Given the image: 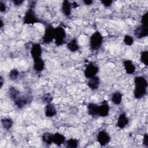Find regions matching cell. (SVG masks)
<instances>
[{
	"instance_id": "1",
	"label": "cell",
	"mask_w": 148,
	"mask_h": 148,
	"mask_svg": "<svg viewBox=\"0 0 148 148\" xmlns=\"http://www.w3.org/2000/svg\"><path fill=\"white\" fill-rule=\"evenodd\" d=\"M134 97L136 99H140L147 93V82L143 76H136L134 79Z\"/></svg>"
},
{
	"instance_id": "2",
	"label": "cell",
	"mask_w": 148,
	"mask_h": 148,
	"mask_svg": "<svg viewBox=\"0 0 148 148\" xmlns=\"http://www.w3.org/2000/svg\"><path fill=\"white\" fill-rule=\"evenodd\" d=\"M103 42V36L101 34L96 31L90 37V46L92 50H98L101 46Z\"/></svg>"
},
{
	"instance_id": "3",
	"label": "cell",
	"mask_w": 148,
	"mask_h": 148,
	"mask_svg": "<svg viewBox=\"0 0 148 148\" xmlns=\"http://www.w3.org/2000/svg\"><path fill=\"white\" fill-rule=\"evenodd\" d=\"M66 36V32L63 27L59 26L55 28L54 40L55 44L57 46L62 45L65 43Z\"/></svg>"
},
{
	"instance_id": "4",
	"label": "cell",
	"mask_w": 148,
	"mask_h": 148,
	"mask_svg": "<svg viewBox=\"0 0 148 148\" xmlns=\"http://www.w3.org/2000/svg\"><path fill=\"white\" fill-rule=\"evenodd\" d=\"M55 28L50 24L46 25L44 34L42 37V42L45 44H49L54 39Z\"/></svg>"
},
{
	"instance_id": "5",
	"label": "cell",
	"mask_w": 148,
	"mask_h": 148,
	"mask_svg": "<svg viewBox=\"0 0 148 148\" xmlns=\"http://www.w3.org/2000/svg\"><path fill=\"white\" fill-rule=\"evenodd\" d=\"M23 20L25 24H34L40 22L36 17L34 9L31 8H29L25 13Z\"/></svg>"
},
{
	"instance_id": "6",
	"label": "cell",
	"mask_w": 148,
	"mask_h": 148,
	"mask_svg": "<svg viewBox=\"0 0 148 148\" xmlns=\"http://www.w3.org/2000/svg\"><path fill=\"white\" fill-rule=\"evenodd\" d=\"M32 96L27 94V95H20L14 101V105L18 109H22L26 105L30 103L32 101Z\"/></svg>"
},
{
	"instance_id": "7",
	"label": "cell",
	"mask_w": 148,
	"mask_h": 148,
	"mask_svg": "<svg viewBox=\"0 0 148 148\" xmlns=\"http://www.w3.org/2000/svg\"><path fill=\"white\" fill-rule=\"evenodd\" d=\"M99 68L94 64L92 62L89 63L85 70H84V76L86 78L90 79L91 78L95 76H96V74L98 72Z\"/></svg>"
},
{
	"instance_id": "8",
	"label": "cell",
	"mask_w": 148,
	"mask_h": 148,
	"mask_svg": "<svg viewBox=\"0 0 148 148\" xmlns=\"http://www.w3.org/2000/svg\"><path fill=\"white\" fill-rule=\"evenodd\" d=\"M110 140V136L105 131H100L97 135V141L102 146L107 145Z\"/></svg>"
},
{
	"instance_id": "9",
	"label": "cell",
	"mask_w": 148,
	"mask_h": 148,
	"mask_svg": "<svg viewBox=\"0 0 148 148\" xmlns=\"http://www.w3.org/2000/svg\"><path fill=\"white\" fill-rule=\"evenodd\" d=\"M134 35L138 39L147 36L148 35V26L142 24L138 25L134 29Z\"/></svg>"
},
{
	"instance_id": "10",
	"label": "cell",
	"mask_w": 148,
	"mask_h": 148,
	"mask_svg": "<svg viewBox=\"0 0 148 148\" xmlns=\"http://www.w3.org/2000/svg\"><path fill=\"white\" fill-rule=\"evenodd\" d=\"M109 112V106L107 101L104 100L102 103L98 105V115L101 117L108 116Z\"/></svg>"
},
{
	"instance_id": "11",
	"label": "cell",
	"mask_w": 148,
	"mask_h": 148,
	"mask_svg": "<svg viewBox=\"0 0 148 148\" xmlns=\"http://www.w3.org/2000/svg\"><path fill=\"white\" fill-rule=\"evenodd\" d=\"M42 53L41 45L39 43H34L31 48L30 53L33 58L40 57Z\"/></svg>"
},
{
	"instance_id": "12",
	"label": "cell",
	"mask_w": 148,
	"mask_h": 148,
	"mask_svg": "<svg viewBox=\"0 0 148 148\" xmlns=\"http://www.w3.org/2000/svg\"><path fill=\"white\" fill-rule=\"evenodd\" d=\"M34 65L33 68L36 72H42L45 68V62L41 57L33 58Z\"/></svg>"
},
{
	"instance_id": "13",
	"label": "cell",
	"mask_w": 148,
	"mask_h": 148,
	"mask_svg": "<svg viewBox=\"0 0 148 148\" xmlns=\"http://www.w3.org/2000/svg\"><path fill=\"white\" fill-rule=\"evenodd\" d=\"M45 114L47 117H51L57 114V110L54 105L51 103H47L45 107Z\"/></svg>"
},
{
	"instance_id": "14",
	"label": "cell",
	"mask_w": 148,
	"mask_h": 148,
	"mask_svg": "<svg viewBox=\"0 0 148 148\" xmlns=\"http://www.w3.org/2000/svg\"><path fill=\"white\" fill-rule=\"evenodd\" d=\"M100 84V79L98 76H95L88 79L87 85L88 87L92 90H97Z\"/></svg>"
},
{
	"instance_id": "15",
	"label": "cell",
	"mask_w": 148,
	"mask_h": 148,
	"mask_svg": "<svg viewBox=\"0 0 148 148\" xmlns=\"http://www.w3.org/2000/svg\"><path fill=\"white\" fill-rule=\"evenodd\" d=\"M123 65H124V67L125 70V72L127 74L132 75L135 72L136 70V68L132 61L130 60H125L123 62Z\"/></svg>"
},
{
	"instance_id": "16",
	"label": "cell",
	"mask_w": 148,
	"mask_h": 148,
	"mask_svg": "<svg viewBox=\"0 0 148 148\" xmlns=\"http://www.w3.org/2000/svg\"><path fill=\"white\" fill-rule=\"evenodd\" d=\"M98 105L97 103L90 102L87 105V110H88V114L92 116L94 118L97 117L98 115Z\"/></svg>"
},
{
	"instance_id": "17",
	"label": "cell",
	"mask_w": 148,
	"mask_h": 148,
	"mask_svg": "<svg viewBox=\"0 0 148 148\" xmlns=\"http://www.w3.org/2000/svg\"><path fill=\"white\" fill-rule=\"evenodd\" d=\"M128 123V119L125 113H121L117 119V126L120 128H124Z\"/></svg>"
},
{
	"instance_id": "18",
	"label": "cell",
	"mask_w": 148,
	"mask_h": 148,
	"mask_svg": "<svg viewBox=\"0 0 148 148\" xmlns=\"http://www.w3.org/2000/svg\"><path fill=\"white\" fill-rule=\"evenodd\" d=\"M71 9H72L71 3L67 0H64L62 2V8H61L63 14L67 17L69 16L71 13Z\"/></svg>"
},
{
	"instance_id": "19",
	"label": "cell",
	"mask_w": 148,
	"mask_h": 148,
	"mask_svg": "<svg viewBox=\"0 0 148 148\" xmlns=\"http://www.w3.org/2000/svg\"><path fill=\"white\" fill-rule=\"evenodd\" d=\"M65 142V137L64 135L56 132L53 135V143L58 146H61Z\"/></svg>"
},
{
	"instance_id": "20",
	"label": "cell",
	"mask_w": 148,
	"mask_h": 148,
	"mask_svg": "<svg viewBox=\"0 0 148 148\" xmlns=\"http://www.w3.org/2000/svg\"><path fill=\"white\" fill-rule=\"evenodd\" d=\"M8 94L9 98L13 101L21 95L20 91L13 86H11L9 88Z\"/></svg>"
},
{
	"instance_id": "21",
	"label": "cell",
	"mask_w": 148,
	"mask_h": 148,
	"mask_svg": "<svg viewBox=\"0 0 148 148\" xmlns=\"http://www.w3.org/2000/svg\"><path fill=\"white\" fill-rule=\"evenodd\" d=\"M53 135L54 134L49 132H44L42 136L43 142L46 145H51L52 143H53Z\"/></svg>"
},
{
	"instance_id": "22",
	"label": "cell",
	"mask_w": 148,
	"mask_h": 148,
	"mask_svg": "<svg viewBox=\"0 0 148 148\" xmlns=\"http://www.w3.org/2000/svg\"><path fill=\"white\" fill-rule=\"evenodd\" d=\"M122 98H123V95H122V94L120 92V91H115L112 96V102L115 104V105H120L121 102V101H122Z\"/></svg>"
},
{
	"instance_id": "23",
	"label": "cell",
	"mask_w": 148,
	"mask_h": 148,
	"mask_svg": "<svg viewBox=\"0 0 148 148\" xmlns=\"http://www.w3.org/2000/svg\"><path fill=\"white\" fill-rule=\"evenodd\" d=\"M66 46H67L68 49L72 52L76 51L79 49L77 40L76 39H73L70 42H69L67 43Z\"/></svg>"
},
{
	"instance_id": "24",
	"label": "cell",
	"mask_w": 148,
	"mask_h": 148,
	"mask_svg": "<svg viewBox=\"0 0 148 148\" xmlns=\"http://www.w3.org/2000/svg\"><path fill=\"white\" fill-rule=\"evenodd\" d=\"M1 121V124L2 125V127L7 130H8L12 128V127L13 125V120L9 118L2 119Z\"/></svg>"
},
{
	"instance_id": "25",
	"label": "cell",
	"mask_w": 148,
	"mask_h": 148,
	"mask_svg": "<svg viewBox=\"0 0 148 148\" xmlns=\"http://www.w3.org/2000/svg\"><path fill=\"white\" fill-rule=\"evenodd\" d=\"M79 141L76 139L71 138L65 142L66 147L68 148H76L78 146Z\"/></svg>"
},
{
	"instance_id": "26",
	"label": "cell",
	"mask_w": 148,
	"mask_h": 148,
	"mask_svg": "<svg viewBox=\"0 0 148 148\" xmlns=\"http://www.w3.org/2000/svg\"><path fill=\"white\" fill-rule=\"evenodd\" d=\"M140 61L146 66L148 65V51L145 50L140 53Z\"/></svg>"
},
{
	"instance_id": "27",
	"label": "cell",
	"mask_w": 148,
	"mask_h": 148,
	"mask_svg": "<svg viewBox=\"0 0 148 148\" xmlns=\"http://www.w3.org/2000/svg\"><path fill=\"white\" fill-rule=\"evenodd\" d=\"M18 75H19V72L16 69H12L9 73V76L10 80H16L17 79Z\"/></svg>"
},
{
	"instance_id": "28",
	"label": "cell",
	"mask_w": 148,
	"mask_h": 148,
	"mask_svg": "<svg viewBox=\"0 0 148 148\" xmlns=\"http://www.w3.org/2000/svg\"><path fill=\"white\" fill-rule=\"evenodd\" d=\"M53 96L50 93H46L42 97V100L44 103H49L53 101Z\"/></svg>"
},
{
	"instance_id": "29",
	"label": "cell",
	"mask_w": 148,
	"mask_h": 148,
	"mask_svg": "<svg viewBox=\"0 0 148 148\" xmlns=\"http://www.w3.org/2000/svg\"><path fill=\"white\" fill-rule=\"evenodd\" d=\"M124 42L126 45L131 46L134 43V39L131 36L126 35L124 36Z\"/></svg>"
},
{
	"instance_id": "30",
	"label": "cell",
	"mask_w": 148,
	"mask_h": 148,
	"mask_svg": "<svg viewBox=\"0 0 148 148\" xmlns=\"http://www.w3.org/2000/svg\"><path fill=\"white\" fill-rule=\"evenodd\" d=\"M148 12H147L146 13H145L141 17V23L142 25H147L148 26Z\"/></svg>"
},
{
	"instance_id": "31",
	"label": "cell",
	"mask_w": 148,
	"mask_h": 148,
	"mask_svg": "<svg viewBox=\"0 0 148 148\" xmlns=\"http://www.w3.org/2000/svg\"><path fill=\"white\" fill-rule=\"evenodd\" d=\"M113 1L112 0H102L101 1V3L105 7H109L112 4Z\"/></svg>"
},
{
	"instance_id": "32",
	"label": "cell",
	"mask_w": 148,
	"mask_h": 148,
	"mask_svg": "<svg viewBox=\"0 0 148 148\" xmlns=\"http://www.w3.org/2000/svg\"><path fill=\"white\" fill-rule=\"evenodd\" d=\"M143 144L145 147H148V134H147V133H145L143 135Z\"/></svg>"
},
{
	"instance_id": "33",
	"label": "cell",
	"mask_w": 148,
	"mask_h": 148,
	"mask_svg": "<svg viewBox=\"0 0 148 148\" xmlns=\"http://www.w3.org/2000/svg\"><path fill=\"white\" fill-rule=\"evenodd\" d=\"M6 10V6L2 1H0V11L1 12H5Z\"/></svg>"
},
{
	"instance_id": "34",
	"label": "cell",
	"mask_w": 148,
	"mask_h": 148,
	"mask_svg": "<svg viewBox=\"0 0 148 148\" xmlns=\"http://www.w3.org/2000/svg\"><path fill=\"white\" fill-rule=\"evenodd\" d=\"M13 2L14 6H20L24 2V1L23 0H13Z\"/></svg>"
},
{
	"instance_id": "35",
	"label": "cell",
	"mask_w": 148,
	"mask_h": 148,
	"mask_svg": "<svg viewBox=\"0 0 148 148\" xmlns=\"http://www.w3.org/2000/svg\"><path fill=\"white\" fill-rule=\"evenodd\" d=\"M35 5H36V2L35 1H31L29 3V8L34 9V7L35 6Z\"/></svg>"
},
{
	"instance_id": "36",
	"label": "cell",
	"mask_w": 148,
	"mask_h": 148,
	"mask_svg": "<svg viewBox=\"0 0 148 148\" xmlns=\"http://www.w3.org/2000/svg\"><path fill=\"white\" fill-rule=\"evenodd\" d=\"M83 2L86 5H90L93 2L92 1H91V0H84V1H83Z\"/></svg>"
},
{
	"instance_id": "37",
	"label": "cell",
	"mask_w": 148,
	"mask_h": 148,
	"mask_svg": "<svg viewBox=\"0 0 148 148\" xmlns=\"http://www.w3.org/2000/svg\"><path fill=\"white\" fill-rule=\"evenodd\" d=\"M71 6L73 8H76L79 6V5L76 2H73L72 3H71Z\"/></svg>"
},
{
	"instance_id": "38",
	"label": "cell",
	"mask_w": 148,
	"mask_h": 148,
	"mask_svg": "<svg viewBox=\"0 0 148 148\" xmlns=\"http://www.w3.org/2000/svg\"><path fill=\"white\" fill-rule=\"evenodd\" d=\"M3 84V80L2 76H1V77H0V88H1L2 87Z\"/></svg>"
},
{
	"instance_id": "39",
	"label": "cell",
	"mask_w": 148,
	"mask_h": 148,
	"mask_svg": "<svg viewBox=\"0 0 148 148\" xmlns=\"http://www.w3.org/2000/svg\"><path fill=\"white\" fill-rule=\"evenodd\" d=\"M1 25H0V27L1 28H2V27H3V21H2V19H1Z\"/></svg>"
}]
</instances>
